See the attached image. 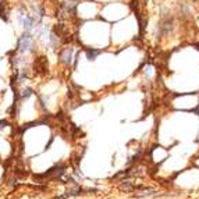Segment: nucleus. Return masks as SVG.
<instances>
[{
  "instance_id": "1",
  "label": "nucleus",
  "mask_w": 199,
  "mask_h": 199,
  "mask_svg": "<svg viewBox=\"0 0 199 199\" xmlns=\"http://www.w3.org/2000/svg\"><path fill=\"white\" fill-rule=\"evenodd\" d=\"M17 50L22 54L29 53V52L33 50V36H32V33L25 31V32L22 33V36H20L18 43H17Z\"/></svg>"
},
{
  "instance_id": "2",
  "label": "nucleus",
  "mask_w": 199,
  "mask_h": 199,
  "mask_svg": "<svg viewBox=\"0 0 199 199\" xmlns=\"http://www.w3.org/2000/svg\"><path fill=\"white\" fill-rule=\"evenodd\" d=\"M17 20L18 22L21 24V27L24 28L27 32H32L33 28H35V20L31 14H28L24 10H20V13L17 14Z\"/></svg>"
},
{
  "instance_id": "3",
  "label": "nucleus",
  "mask_w": 199,
  "mask_h": 199,
  "mask_svg": "<svg viewBox=\"0 0 199 199\" xmlns=\"http://www.w3.org/2000/svg\"><path fill=\"white\" fill-rule=\"evenodd\" d=\"M72 52H74V49H72V48H67V49H64V50L61 52V53H60V61H61V63L67 64V66H70V64H71Z\"/></svg>"
},
{
  "instance_id": "4",
  "label": "nucleus",
  "mask_w": 199,
  "mask_h": 199,
  "mask_svg": "<svg viewBox=\"0 0 199 199\" xmlns=\"http://www.w3.org/2000/svg\"><path fill=\"white\" fill-rule=\"evenodd\" d=\"M85 53H86V57L89 59V60H95V59L99 56L100 50H96V49H86Z\"/></svg>"
}]
</instances>
